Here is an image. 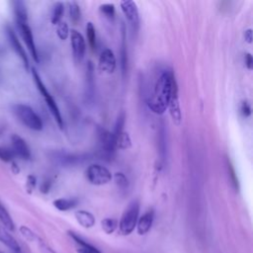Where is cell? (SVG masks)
I'll use <instances>...</instances> for the list:
<instances>
[{
  "label": "cell",
  "instance_id": "cell-1",
  "mask_svg": "<svg viewBox=\"0 0 253 253\" xmlns=\"http://www.w3.org/2000/svg\"><path fill=\"white\" fill-rule=\"evenodd\" d=\"M176 87L177 83L173 73L169 70H163L159 74L148 98L147 105L149 109L155 114H163L169 107L172 93Z\"/></svg>",
  "mask_w": 253,
  "mask_h": 253
},
{
  "label": "cell",
  "instance_id": "cell-2",
  "mask_svg": "<svg viewBox=\"0 0 253 253\" xmlns=\"http://www.w3.org/2000/svg\"><path fill=\"white\" fill-rule=\"evenodd\" d=\"M98 137V155L99 157L107 162H111L115 158L116 154V138L113 132L108 129L98 126L97 127Z\"/></svg>",
  "mask_w": 253,
  "mask_h": 253
},
{
  "label": "cell",
  "instance_id": "cell-3",
  "mask_svg": "<svg viewBox=\"0 0 253 253\" xmlns=\"http://www.w3.org/2000/svg\"><path fill=\"white\" fill-rule=\"evenodd\" d=\"M13 112L16 117L29 128L33 130L42 129V121L40 116L28 105L16 104L13 106Z\"/></svg>",
  "mask_w": 253,
  "mask_h": 253
},
{
  "label": "cell",
  "instance_id": "cell-4",
  "mask_svg": "<svg viewBox=\"0 0 253 253\" xmlns=\"http://www.w3.org/2000/svg\"><path fill=\"white\" fill-rule=\"evenodd\" d=\"M138 214H139V203L136 200L131 201L126 207V209L125 210L119 223L120 231L122 234L127 235L133 231L138 220Z\"/></svg>",
  "mask_w": 253,
  "mask_h": 253
},
{
  "label": "cell",
  "instance_id": "cell-5",
  "mask_svg": "<svg viewBox=\"0 0 253 253\" xmlns=\"http://www.w3.org/2000/svg\"><path fill=\"white\" fill-rule=\"evenodd\" d=\"M32 74H33V78H34V81H35V83H36V86H37V88L39 89V91L41 92V94L42 95V97L44 98L45 103H46V105H47V107H48L50 113L52 114V116H53L55 122L57 123L58 126H59L60 128H62V127H63V125H64V124H63V119H62V117H61L60 111H59V109H58V107H57V105H56L54 99L52 98V96H51V95L49 94V92L47 91L46 87H45L44 84L42 83V81L40 75L38 74V72H37V70H36L35 68L32 69Z\"/></svg>",
  "mask_w": 253,
  "mask_h": 253
},
{
  "label": "cell",
  "instance_id": "cell-6",
  "mask_svg": "<svg viewBox=\"0 0 253 253\" xmlns=\"http://www.w3.org/2000/svg\"><path fill=\"white\" fill-rule=\"evenodd\" d=\"M86 178L92 184L96 186L106 185L112 180L111 172L104 166L99 164H92L86 169Z\"/></svg>",
  "mask_w": 253,
  "mask_h": 253
},
{
  "label": "cell",
  "instance_id": "cell-7",
  "mask_svg": "<svg viewBox=\"0 0 253 253\" xmlns=\"http://www.w3.org/2000/svg\"><path fill=\"white\" fill-rule=\"evenodd\" d=\"M51 160L61 167H73L83 163L87 160L88 155L86 154H70L64 151H53L50 154Z\"/></svg>",
  "mask_w": 253,
  "mask_h": 253
},
{
  "label": "cell",
  "instance_id": "cell-8",
  "mask_svg": "<svg viewBox=\"0 0 253 253\" xmlns=\"http://www.w3.org/2000/svg\"><path fill=\"white\" fill-rule=\"evenodd\" d=\"M121 8L131 28V31L133 33H137L139 28V14L135 2L131 0L122 1Z\"/></svg>",
  "mask_w": 253,
  "mask_h": 253
},
{
  "label": "cell",
  "instance_id": "cell-9",
  "mask_svg": "<svg viewBox=\"0 0 253 253\" xmlns=\"http://www.w3.org/2000/svg\"><path fill=\"white\" fill-rule=\"evenodd\" d=\"M5 33H6V37H7V40L9 42L10 45L12 46L14 51L19 55V57H21V59L23 60L24 64H25V67L28 68L29 67V58H28L26 50L22 46V44H21V42H20L16 33L14 32L12 27L9 26V25H6Z\"/></svg>",
  "mask_w": 253,
  "mask_h": 253
},
{
  "label": "cell",
  "instance_id": "cell-10",
  "mask_svg": "<svg viewBox=\"0 0 253 253\" xmlns=\"http://www.w3.org/2000/svg\"><path fill=\"white\" fill-rule=\"evenodd\" d=\"M70 36V41H71V47H72V52L74 55V58L76 61L80 62L85 55L86 51V43L83 36L76 30H71L69 32Z\"/></svg>",
  "mask_w": 253,
  "mask_h": 253
},
{
  "label": "cell",
  "instance_id": "cell-11",
  "mask_svg": "<svg viewBox=\"0 0 253 253\" xmlns=\"http://www.w3.org/2000/svg\"><path fill=\"white\" fill-rule=\"evenodd\" d=\"M17 27L21 33L22 39L25 42L33 59L36 62H39V54L37 51V47L34 42V37H33V33L31 28L29 27L28 23H21V24H17Z\"/></svg>",
  "mask_w": 253,
  "mask_h": 253
},
{
  "label": "cell",
  "instance_id": "cell-12",
  "mask_svg": "<svg viewBox=\"0 0 253 253\" xmlns=\"http://www.w3.org/2000/svg\"><path fill=\"white\" fill-rule=\"evenodd\" d=\"M11 142H12L11 149L14 155L20 157L23 160H29L31 158L30 147L24 138H22L18 134H13L11 136Z\"/></svg>",
  "mask_w": 253,
  "mask_h": 253
},
{
  "label": "cell",
  "instance_id": "cell-13",
  "mask_svg": "<svg viewBox=\"0 0 253 253\" xmlns=\"http://www.w3.org/2000/svg\"><path fill=\"white\" fill-rule=\"evenodd\" d=\"M117 61L114 52L110 48H106L101 52L99 57V69L106 73H113L116 69Z\"/></svg>",
  "mask_w": 253,
  "mask_h": 253
},
{
  "label": "cell",
  "instance_id": "cell-14",
  "mask_svg": "<svg viewBox=\"0 0 253 253\" xmlns=\"http://www.w3.org/2000/svg\"><path fill=\"white\" fill-rule=\"evenodd\" d=\"M154 219V211L148 210L145 211L137 220L136 226H137V233L139 235H143L149 231V229L152 226Z\"/></svg>",
  "mask_w": 253,
  "mask_h": 253
},
{
  "label": "cell",
  "instance_id": "cell-15",
  "mask_svg": "<svg viewBox=\"0 0 253 253\" xmlns=\"http://www.w3.org/2000/svg\"><path fill=\"white\" fill-rule=\"evenodd\" d=\"M170 109V114L172 117L173 122L179 126L181 121H182V116H181V111H180V105H179V101H178V88L176 87L172 93V97L169 103V107Z\"/></svg>",
  "mask_w": 253,
  "mask_h": 253
},
{
  "label": "cell",
  "instance_id": "cell-16",
  "mask_svg": "<svg viewBox=\"0 0 253 253\" xmlns=\"http://www.w3.org/2000/svg\"><path fill=\"white\" fill-rule=\"evenodd\" d=\"M0 242L5 244L8 248L14 251V253H19L21 252V247L17 240L10 234L8 231L0 226Z\"/></svg>",
  "mask_w": 253,
  "mask_h": 253
},
{
  "label": "cell",
  "instance_id": "cell-17",
  "mask_svg": "<svg viewBox=\"0 0 253 253\" xmlns=\"http://www.w3.org/2000/svg\"><path fill=\"white\" fill-rule=\"evenodd\" d=\"M13 9L17 24L28 23V11L25 2L21 0L13 1Z\"/></svg>",
  "mask_w": 253,
  "mask_h": 253
},
{
  "label": "cell",
  "instance_id": "cell-18",
  "mask_svg": "<svg viewBox=\"0 0 253 253\" xmlns=\"http://www.w3.org/2000/svg\"><path fill=\"white\" fill-rule=\"evenodd\" d=\"M86 96L89 98V100H92L94 97V91H95V79H94V67L93 63L91 61L88 62L87 68H86Z\"/></svg>",
  "mask_w": 253,
  "mask_h": 253
},
{
  "label": "cell",
  "instance_id": "cell-19",
  "mask_svg": "<svg viewBox=\"0 0 253 253\" xmlns=\"http://www.w3.org/2000/svg\"><path fill=\"white\" fill-rule=\"evenodd\" d=\"M75 218H76L77 222L85 228L93 227L95 224V221H96L95 216L91 212H89L87 211H83V210L77 211L75 212Z\"/></svg>",
  "mask_w": 253,
  "mask_h": 253
},
{
  "label": "cell",
  "instance_id": "cell-20",
  "mask_svg": "<svg viewBox=\"0 0 253 253\" xmlns=\"http://www.w3.org/2000/svg\"><path fill=\"white\" fill-rule=\"evenodd\" d=\"M122 31V47H121V68L123 75L125 76L127 70V51H126V29L123 25Z\"/></svg>",
  "mask_w": 253,
  "mask_h": 253
},
{
  "label": "cell",
  "instance_id": "cell-21",
  "mask_svg": "<svg viewBox=\"0 0 253 253\" xmlns=\"http://www.w3.org/2000/svg\"><path fill=\"white\" fill-rule=\"evenodd\" d=\"M78 204V200L74 199V198H70V199H65V198H59L53 201V206L61 211H65L68 210H71L73 208H75Z\"/></svg>",
  "mask_w": 253,
  "mask_h": 253
},
{
  "label": "cell",
  "instance_id": "cell-22",
  "mask_svg": "<svg viewBox=\"0 0 253 253\" xmlns=\"http://www.w3.org/2000/svg\"><path fill=\"white\" fill-rule=\"evenodd\" d=\"M158 147H159V155L161 159V163L163 164L166 159V152H167V147H166V130L164 128V126H160L159 131H158Z\"/></svg>",
  "mask_w": 253,
  "mask_h": 253
},
{
  "label": "cell",
  "instance_id": "cell-23",
  "mask_svg": "<svg viewBox=\"0 0 253 253\" xmlns=\"http://www.w3.org/2000/svg\"><path fill=\"white\" fill-rule=\"evenodd\" d=\"M0 221L3 224L4 228L13 231L15 229V224L14 221L12 219V217L10 216L9 212L7 211V210L3 207V205L0 203Z\"/></svg>",
  "mask_w": 253,
  "mask_h": 253
},
{
  "label": "cell",
  "instance_id": "cell-24",
  "mask_svg": "<svg viewBox=\"0 0 253 253\" xmlns=\"http://www.w3.org/2000/svg\"><path fill=\"white\" fill-rule=\"evenodd\" d=\"M68 9H69V17L73 24H77L81 18V10L77 2L71 1L68 2Z\"/></svg>",
  "mask_w": 253,
  "mask_h": 253
},
{
  "label": "cell",
  "instance_id": "cell-25",
  "mask_svg": "<svg viewBox=\"0 0 253 253\" xmlns=\"http://www.w3.org/2000/svg\"><path fill=\"white\" fill-rule=\"evenodd\" d=\"M86 36H87V40L89 42L90 47L92 48V50H95L97 47V39H96V30L94 25L89 22L86 25Z\"/></svg>",
  "mask_w": 253,
  "mask_h": 253
},
{
  "label": "cell",
  "instance_id": "cell-26",
  "mask_svg": "<svg viewBox=\"0 0 253 253\" xmlns=\"http://www.w3.org/2000/svg\"><path fill=\"white\" fill-rule=\"evenodd\" d=\"M63 12H64L63 3L56 2L53 5L52 13H51V23L53 25H57L60 22V20L62 18V15H63Z\"/></svg>",
  "mask_w": 253,
  "mask_h": 253
},
{
  "label": "cell",
  "instance_id": "cell-27",
  "mask_svg": "<svg viewBox=\"0 0 253 253\" xmlns=\"http://www.w3.org/2000/svg\"><path fill=\"white\" fill-rule=\"evenodd\" d=\"M131 146V140L127 132L123 131L117 138H116V147L120 149H127Z\"/></svg>",
  "mask_w": 253,
  "mask_h": 253
},
{
  "label": "cell",
  "instance_id": "cell-28",
  "mask_svg": "<svg viewBox=\"0 0 253 253\" xmlns=\"http://www.w3.org/2000/svg\"><path fill=\"white\" fill-rule=\"evenodd\" d=\"M125 123H126V114H125V112H121L117 118L116 123H115V127H114V131H113L115 138H117L124 131Z\"/></svg>",
  "mask_w": 253,
  "mask_h": 253
},
{
  "label": "cell",
  "instance_id": "cell-29",
  "mask_svg": "<svg viewBox=\"0 0 253 253\" xmlns=\"http://www.w3.org/2000/svg\"><path fill=\"white\" fill-rule=\"evenodd\" d=\"M101 225H102L103 230L107 234H111V233H113L116 230V228L118 226V220L115 219V218L107 217V218H104L101 221Z\"/></svg>",
  "mask_w": 253,
  "mask_h": 253
},
{
  "label": "cell",
  "instance_id": "cell-30",
  "mask_svg": "<svg viewBox=\"0 0 253 253\" xmlns=\"http://www.w3.org/2000/svg\"><path fill=\"white\" fill-rule=\"evenodd\" d=\"M114 180L116 185L118 186L119 189H121L122 191H126L128 188V180L126 178V176L122 173V172H117L114 175Z\"/></svg>",
  "mask_w": 253,
  "mask_h": 253
},
{
  "label": "cell",
  "instance_id": "cell-31",
  "mask_svg": "<svg viewBox=\"0 0 253 253\" xmlns=\"http://www.w3.org/2000/svg\"><path fill=\"white\" fill-rule=\"evenodd\" d=\"M226 166H227V172H228V177H229V180L233 186V188L238 191L239 190V182H238V178H237V175L235 173V170L233 168V165L231 164L230 160H226Z\"/></svg>",
  "mask_w": 253,
  "mask_h": 253
},
{
  "label": "cell",
  "instance_id": "cell-32",
  "mask_svg": "<svg viewBox=\"0 0 253 253\" xmlns=\"http://www.w3.org/2000/svg\"><path fill=\"white\" fill-rule=\"evenodd\" d=\"M57 29H56V34L58 36V38L62 41H65L68 36H69V29H68V25L64 22H59L57 25Z\"/></svg>",
  "mask_w": 253,
  "mask_h": 253
},
{
  "label": "cell",
  "instance_id": "cell-33",
  "mask_svg": "<svg viewBox=\"0 0 253 253\" xmlns=\"http://www.w3.org/2000/svg\"><path fill=\"white\" fill-rule=\"evenodd\" d=\"M14 153L11 148L5 147V146H0V160L4 162H10L14 158Z\"/></svg>",
  "mask_w": 253,
  "mask_h": 253
},
{
  "label": "cell",
  "instance_id": "cell-34",
  "mask_svg": "<svg viewBox=\"0 0 253 253\" xmlns=\"http://www.w3.org/2000/svg\"><path fill=\"white\" fill-rule=\"evenodd\" d=\"M100 11L109 19H114L115 17V6L114 4H103L100 6Z\"/></svg>",
  "mask_w": 253,
  "mask_h": 253
},
{
  "label": "cell",
  "instance_id": "cell-35",
  "mask_svg": "<svg viewBox=\"0 0 253 253\" xmlns=\"http://www.w3.org/2000/svg\"><path fill=\"white\" fill-rule=\"evenodd\" d=\"M20 231H21L22 235H23L26 239H28V240H30V241H34V240L37 238L36 234H35L30 228H28L27 226H21V227H20Z\"/></svg>",
  "mask_w": 253,
  "mask_h": 253
},
{
  "label": "cell",
  "instance_id": "cell-36",
  "mask_svg": "<svg viewBox=\"0 0 253 253\" xmlns=\"http://www.w3.org/2000/svg\"><path fill=\"white\" fill-rule=\"evenodd\" d=\"M36 184H37V179L34 175H29L27 177V183H26V188H27V191L29 193H32L36 187Z\"/></svg>",
  "mask_w": 253,
  "mask_h": 253
},
{
  "label": "cell",
  "instance_id": "cell-37",
  "mask_svg": "<svg viewBox=\"0 0 253 253\" xmlns=\"http://www.w3.org/2000/svg\"><path fill=\"white\" fill-rule=\"evenodd\" d=\"M51 185H52V180L49 179V178H46L44 179L42 184H41V187H40V190L42 194H47L51 188Z\"/></svg>",
  "mask_w": 253,
  "mask_h": 253
},
{
  "label": "cell",
  "instance_id": "cell-38",
  "mask_svg": "<svg viewBox=\"0 0 253 253\" xmlns=\"http://www.w3.org/2000/svg\"><path fill=\"white\" fill-rule=\"evenodd\" d=\"M240 111H241V115L244 118H248L251 115V107L246 101L242 102L241 107H240Z\"/></svg>",
  "mask_w": 253,
  "mask_h": 253
},
{
  "label": "cell",
  "instance_id": "cell-39",
  "mask_svg": "<svg viewBox=\"0 0 253 253\" xmlns=\"http://www.w3.org/2000/svg\"><path fill=\"white\" fill-rule=\"evenodd\" d=\"M244 59H245V65H246V67L251 70L252 67H253V57H252L251 53L247 52V53L245 54Z\"/></svg>",
  "mask_w": 253,
  "mask_h": 253
},
{
  "label": "cell",
  "instance_id": "cell-40",
  "mask_svg": "<svg viewBox=\"0 0 253 253\" xmlns=\"http://www.w3.org/2000/svg\"><path fill=\"white\" fill-rule=\"evenodd\" d=\"M40 240V247L42 248V250L44 252V253H55L48 245H46L42 239H39Z\"/></svg>",
  "mask_w": 253,
  "mask_h": 253
},
{
  "label": "cell",
  "instance_id": "cell-41",
  "mask_svg": "<svg viewBox=\"0 0 253 253\" xmlns=\"http://www.w3.org/2000/svg\"><path fill=\"white\" fill-rule=\"evenodd\" d=\"M244 39L245 41L248 42V43H251L252 42V30L251 29H247L245 32H244Z\"/></svg>",
  "mask_w": 253,
  "mask_h": 253
},
{
  "label": "cell",
  "instance_id": "cell-42",
  "mask_svg": "<svg viewBox=\"0 0 253 253\" xmlns=\"http://www.w3.org/2000/svg\"><path fill=\"white\" fill-rule=\"evenodd\" d=\"M77 253H100V251L98 249H87L79 247L77 249Z\"/></svg>",
  "mask_w": 253,
  "mask_h": 253
},
{
  "label": "cell",
  "instance_id": "cell-43",
  "mask_svg": "<svg viewBox=\"0 0 253 253\" xmlns=\"http://www.w3.org/2000/svg\"><path fill=\"white\" fill-rule=\"evenodd\" d=\"M0 78H1V72H0Z\"/></svg>",
  "mask_w": 253,
  "mask_h": 253
},
{
  "label": "cell",
  "instance_id": "cell-44",
  "mask_svg": "<svg viewBox=\"0 0 253 253\" xmlns=\"http://www.w3.org/2000/svg\"><path fill=\"white\" fill-rule=\"evenodd\" d=\"M0 253H3V252H1V251H0Z\"/></svg>",
  "mask_w": 253,
  "mask_h": 253
},
{
  "label": "cell",
  "instance_id": "cell-45",
  "mask_svg": "<svg viewBox=\"0 0 253 253\" xmlns=\"http://www.w3.org/2000/svg\"><path fill=\"white\" fill-rule=\"evenodd\" d=\"M19 253H21V252H19Z\"/></svg>",
  "mask_w": 253,
  "mask_h": 253
}]
</instances>
